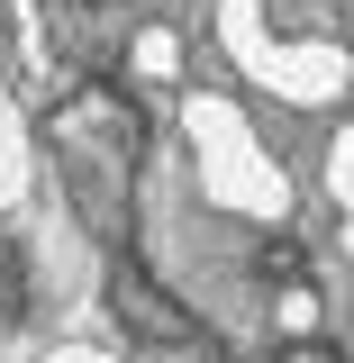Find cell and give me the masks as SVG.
<instances>
[{"label": "cell", "instance_id": "obj_2", "mask_svg": "<svg viewBox=\"0 0 354 363\" xmlns=\"http://www.w3.org/2000/svg\"><path fill=\"white\" fill-rule=\"evenodd\" d=\"M282 363H336V354H318V345H291V354H282Z\"/></svg>", "mask_w": 354, "mask_h": 363}, {"label": "cell", "instance_id": "obj_1", "mask_svg": "<svg viewBox=\"0 0 354 363\" xmlns=\"http://www.w3.org/2000/svg\"><path fill=\"white\" fill-rule=\"evenodd\" d=\"M109 300L136 318V336H164V345H173V336H191V309H173V300H164L145 272H128V264L109 272Z\"/></svg>", "mask_w": 354, "mask_h": 363}]
</instances>
